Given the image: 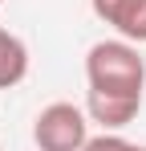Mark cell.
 <instances>
[{
    "label": "cell",
    "mask_w": 146,
    "mask_h": 151,
    "mask_svg": "<svg viewBox=\"0 0 146 151\" xmlns=\"http://www.w3.org/2000/svg\"><path fill=\"white\" fill-rule=\"evenodd\" d=\"M85 82L94 94H134L146 90V57L134 41H97L85 53Z\"/></svg>",
    "instance_id": "1"
},
{
    "label": "cell",
    "mask_w": 146,
    "mask_h": 151,
    "mask_svg": "<svg viewBox=\"0 0 146 151\" xmlns=\"http://www.w3.org/2000/svg\"><path fill=\"white\" fill-rule=\"evenodd\" d=\"M89 139V114L73 102H49L33 119V143L37 151H81Z\"/></svg>",
    "instance_id": "2"
},
{
    "label": "cell",
    "mask_w": 146,
    "mask_h": 151,
    "mask_svg": "<svg viewBox=\"0 0 146 151\" xmlns=\"http://www.w3.org/2000/svg\"><path fill=\"white\" fill-rule=\"evenodd\" d=\"M24 74H28V45H24L16 33L0 29V90L21 86Z\"/></svg>",
    "instance_id": "5"
},
{
    "label": "cell",
    "mask_w": 146,
    "mask_h": 151,
    "mask_svg": "<svg viewBox=\"0 0 146 151\" xmlns=\"http://www.w3.org/2000/svg\"><path fill=\"white\" fill-rule=\"evenodd\" d=\"M89 8L122 41L146 45V0H89Z\"/></svg>",
    "instance_id": "3"
},
{
    "label": "cell",
    "mask_w": 146,
    "mask_h": 151,
    "mask_svg": "<svg viewBox=\"0 0 146 151\" xmlns=\"http://www.w3.org/2000/svg\"><path fill=\"white\" fill-rule=\"evenodd\" d=\"M81 151H146V147L130 143V139H122L118 131H101V135H89Z\"/></svg>",
    "instance_id": "6"
},
{
    "label": "cell",
    "mask_w": 146,
    "mask_h": 151,
    "mask_svg": "<svg viewBox=\"0 0 146 151\" xmlns=\"http://www.w3.org/2000/svg\"><path fill=\"white\" fill-rule=\"evenodd\" d=\"M138 110H142V98H134V94H85V114H89V123H97L101 131H122V127H130L138 119Z\"/></svg>",
    "instance_id": "4"
},
{
    "label": "cell",
    "mask_w": 146,
    "mask_h": 151,
    "mask_svg": "<svg viewBox=\"0 0 146 151\" xmlns=\"http://www.w3.org/2000/svg\"><path fill=\"white\" fill-rule=\"evenodd\" d=\"M0 4H4V0H0Z\"/></svg>",
    "instance_id": "7"
}]
</instances>
